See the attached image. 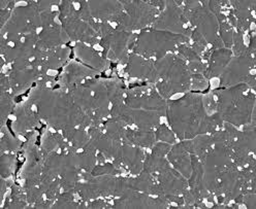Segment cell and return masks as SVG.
<instances>
[{
    "label": "cell",
    "mask_w": 256,
    "mask_h": 209,
    "mask_svg": "<svg viewBox=\"0 0 256 209\" xmlns=\"http://www.w3.org/2000/svg\"><path fill=\"white\" fill-rule=\"evenodd\" d=\"M14 129L19 133L34 130L40 121L38 115L34 111V104L29 98L14 107Z\"/></svg>",
    "instance_id": "8fae6325"
},
{
    "label": "cell",
    "mask_w": 256,
    "mask_h": 209,
    "mask_svg": "<svg viewBox=\"0 0 256 209\" xmlns=\"http://www.w3.org/2000/svg\"><path fill=\"white\" fill-rule=\"evenodd\" d=\"M255 105L254 93H248L240 99L236 104L222 118L223 122L230 123L234 126H243L251 122L252 114Z\"/></svg>",
    "instance_id": "30bf717a"
},
{
    "label": "cell",
    "mask_w": 256,
    "mask_h": 209,
    "mask_svg": "<svg viewBox=\"0 0 256 209\" xmlns=\"http://www.w3.org/2000/svg\"><path fill=\"white\" fill-rule=\"evenodd\" d=\"M232 50L226 49V47H221V49H216L212 52L209 60L206 64V70L204 72V76L206 79L212 77H216L222 74L224 69L226 68L228 63L232 59Z\"/></svg>",
    "instance_id": "4fadbf2b"
},
{
    "label": "cell",
    "mask_w": 256,
    "mask_h": 209,
    "mask_svg": "<svg viewBox=\"0 0 256 209\" xmlns=\"http://www.w3.org/2000/svg\"><path fill=\"white\" fill-rule=\"evenodd\" d=\"M136 35L132 32L117 31L112 32L110 34L100 39V44L106 49V59L118 61L121 64H127L128 50L134 46Z\"/></svg>",
    "instance_id": "5b68a950"
},
{
    "label": "cell",
    "mask_w": 256,
    "mask_h": 209,
    "mask_svg": "<svg viewBox=\"0 0 256 209\" xmlns=\"http://www.w3.org/2000/svg\"><path fill=\"white\" fill-rule=\"evenodd\" d=\"M125 71L132 77L138 78L144 82H150L153 84L159 82L155 62L136 54L130 55Z\"/></svg>",
    "instance_id": "ba28073f"
},
{
    "label": "cell",
    "mask_w": 256,
    "mask_h": 209,
    "mask_svg": "<svg viewBox=\"0 0 256 209\" xmlns=\"http://www.w3.org/2000/svg\"><path fill=\"white\" fill-rule=\"evenodd\" d=\"M166 116L174 134L181 140H187L200 135L202 125L209 114L204 96L187 94L179 100L168 102Z\"/></svg>",
    "instance_id": "6da1fadb"
},
{
    "label": "cell",
    "mask_w": 256,
    "mask_h": 209,
    "mask_svg": "<svg viewBox=\"0 0 256 209\" xmlns=\"http://www.w3.org/2000/svg\"><path fill=\"white\" fill-rule=\"evenodd\" d=\"M98 74V71L93 70L78 62L70 61L60 75L58 83L61 89H66L68 91L78 85H82L84 78L90 76L94 77Z\"/></svg>",
    "instance_id": "9c48e42d"
},
{
    "label": "cell",
    "mask_w": 256,
    "mask_h": 209,
    "mask_svg": "<svg viewBox=\"0 0 256 209\" xmlns=\"http://www.w3.org/2000/svg\"><path fill=\"white\" fill-rule=\"evenodd\" d=\"M2 143H0V147H2V155H4L6 151H8V152L18 151L22 144L21 141L16 137H14L12 135H10L8 131H6L4 127H2Z\"/></svg>",
    "instance_id": "e0dca14e"
},
{
    "label": "cell",
    "mask_w": 256,
    "mask_h": 209,
    "mask_svg": "<svg viewBox=\"0 0 256 209\" xmlns=\"http://www.w3.org/2000/svg\"><path fill=\"white\" fill-rule=\"evenodd\" d=\"M155 134H156L157 141H164L166 143H174V141H176L174 132L172 130H170L164 124L157 127Z\"/></svg>",
    "instance_id": "d6986e66"
},
{
    "label": "cell",
    "mask_w": 256,
    "mask_h": 209,
    "mask_svg": "<svg viewBox=\"0 0 256 209\" xmlns=\"http://www.w3.org/2000/svg\"><path fill=\"white\" fill-rule=\"evenodd\" d=\"M156 180L162 186L164 196H182L189 188L184 176L170 166L156 173Z\"/></svg>",
    "instance_id": "52a82bcc"
},
{
    "label": "cell",
    "mask_w": 256,
    "mask_h": 209,
    "mask_svg": "<svg viewBox=\"0 0 256 209\" xmlns=\"http://www.w3.org/2000/svg\"><path fill=\"white\" fill-rule=\"evenodd\" d=\"M89 208H110L104 200H94L93 202L90 203L88 206Z\"/></svg>",
    "instance_id": "7402d4cb"
},
{
    "label": "cell",
    "mask_w": 256,
    "mask_h": 209,
    "mask_svg": "<svg viewBox=\"0 0 256 209\" xmlns=\"http://www.w3.org/2000/svg\"><path fill=\"white\" fill-rule=\"evenodd\" d=\"M172 149V146L170 143H166V142H164V141H159V142H156L154 144V147L152 148V153L153 155L155 156H158V157H166L168 156V154L170 153Z\"/></svg>",
    "instance_id": "44dd1931"
},
{
    "label": "cell",
    "mask_w": 256,
    "mask_h": 209,
    "mask_svg": "<svg viewBox=\"0 0 256 209\" xmlns=\"http://www.w3.org/2000/svg\"><path fill=\"white\" fill-rule=\"evenodd\" d=\"M74 53L78 59H81L88 65H92V67L98 69V71L104 70L110 65V61L106 58L100 57L93 49L83 43H78L76 45Z\"/></svg>",
    "instance_id": "9a60e30c"
},
{
    "label": "cell",
    "mask_w": 256,
    "mask_h": 209,
    "mask_svg": "<svg viewBox=\"0 0 256 209\" xmlns=\"http://www.w3.org/2000/svg\"><path fill=\"white\" fill-rule=\"evenodd\" d=\"M127 13V32L142 30L151 26L160 13V9L149 1H120Z\"/></svg>",
    "instance_id": "277c9868"
},
{
    "label": "cell",
    "mask_w": 256,
    "mask_h": 209,
    "mask_svg": "<svg viewBox=\"0 0 256 209\" xmlns=\"http://www.w3.org/2000/svg\"><path fill=\"white\" fill-rule=\"evenodd\" d=\"M254 56L232 57L228 65L221 74L222 87L230 88L240 84H245L251 89H255L256 79L254 73H250L254 69Z\"/></svg>",
    "instance_id": "3957f363"
},
{
    "label": "cell",
    "mask_w": 256,
    "mask_h": 209,
    "mask_svg": "<svg viewBox=\"0 0 256 209\" xmlns=\"http://www.w3.org/2000/svg\"><path fill=\"white\" fill-rule=\"evenodd\" d=\"M168 160L172 167L180 172L185 179H189L191 175V159L190 154L183 148L181 143L170 149L168 154Z\"/></svg>",
    "instance_id": "5bb4252c"
},
{
    "label": "cell",
    "mask_w": 256,
    "mask_h": 209,
    "mask_svg": "<svg viewBox=\"0 0 256 209\" xmlns=\"http://www.w3.org/2000/svg\"><path fill=\"white\" fill-rule=\"evenodd\" d=\"M156 142H157V139H156V134L154 130L126 129L124 143L132 144V146L140 147V148L152 149Z\"/></svg>",
    "instance_id": "2e32d148"
},
{
    "label": "cell",
    "mask_w": 256,
    "mask_h": 209,
    "mask_svg": "<svg viewBox=\"0 0 256 209\" xmlns=\"http://www.w3.org/2000/svg\"><path fill=\"white\" fill-rule=\"evenodd\" d=\"M88 5L92 18L102 22L116 23L121 13L125 11L120 1H89Z\"/></svg>",
    "instance_id": "7c38bea8"
},
{
    "label": "cell",
    "mask_w": 256,
    "mask_h": 209,
    "mask_svg": "<svg viewBox=\"0 0 256 209\" xmlns=\"http://www.w3.org/2000/svg\"><path fill=\"white\" fill-rule=\"evenodd\" d=\"M182 5H177L176 1H166V6L164 10L159 13L155 22L152 24L154 29L166 30L174 34L185 35L190 38L191 31L184 27L188 24L187 20L183 15Z\"/></svg>",
    "instance_id": "8992f818"
},
{
    "label": "cell",
    "mask_w": 256,
    "mask_h": 209,
    "mask_svg": "<svg viewBox=\"0 0 256 209\" xmlns=\"http://www.w3.org/2000/svg\"><path fill=\"white\" fill-rule=\"evenodd\" d=\"M208 87V79L202 74H191V85L190 89L204 90Z\"/></svg>",
    "instance_id": "ffe728a7"
},
{
    "label": "cell",
    "mask_w": 256,
    "mask_h": 209,
    "mask_svg": "<svg viewBox=\"0 0 256 209\" xmlns=\"http://www.w3.org/2000/svg\"><path fill=\"white\" fill-rule=\"evenodd\" d=\"M189 37L174 34L168 31L150 30L144 31L136 37L134 43V54L147 59L155 57L157 60L164 58L168 52H174L180 44L188 43Z\"/></svg>",
    "instance_id": "7a4b0ae2"
},
{
    "label": "cell",
    "mask_w": 256,
    "mask_h": 209,
    "mask_svg": "<svg viewBox=\"0 0 256 209\" xmlns=\"http://www.w3.org/2000/svg\"><path fill=\"white\" fill-rule=\"evenodd\" d=\"M16 163V155L10 154V155H2V179H8L10 178L12 173L14 172Z\"/></svg>",
    "instance_id": "ac0fdd59"
}]
</instances>
